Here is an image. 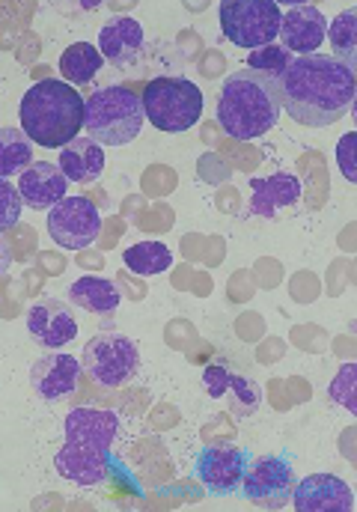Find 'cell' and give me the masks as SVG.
<instances>
[{"mask_svg":"<svg viewBox=\"0 0 357 512\" xmlns=\"http://www.w3.org/2000/svg\"><path fill=\"white\" fill-rule=\"evenodd\" d=\"M355 90V72L331 54L292 57V63L277 75L280 108L307 128L340 123L355 105Z\"/></svg>","mask_w":357,"mask_h":512,"instance_id":"cell-1","label":"cell"},{"mask_svg":"<svg viewBox=\"0 0 357 512\" xmlns=\"http://www.w3.org/2000/svg\"><path fill=\"white\" fill-rule=\"evenodd\" d=\"M119 432V417L102 408H72L63 426V447L54 456V468L63 480L93 489L108 480L111 447Z\"/></svg>","mask_w":357,"mask_h":512,"instance_id":"cell-2","label":"cell"},{"mask_svg":"<svg viewBox=\"0 0 357 512\" xmlns=\"http://www.w3.org/2000/svg\"><path fill=\"white\" fill-rule=\"evenodd\" d=\"M280 114L283 108L277 96V78L244 66L224 81L218 99V123L238 143L268 134L277 126Z\"/></svg>","mask_w":357,"mask_h":512,"instance_id":"cell-3","label":"cell"},{"mask_svg":"<svg viewBox=\"0 0 357 512\" xmlns=\"http://www.w3.org/2000/svg\"><path fill=\"white\" fill-rule=\"evenodd\" d=\"M21 131L30 143L45 149H63L84 128V99L66 81H39L33 84L18 108Z\"/></svg>","mask_w":357,"mask_h":512,"instance_id":"cell-4","label":"cell"},{"mask_svg":"<svg viewBox=\"0 0 357 512\" xmlns=\"http://www.w3.org/2000/svg\"><path fill=\"white\" fill-rule=\"evenodd\" d=\"M87 137L99 146H128L143 128V102L125 87H102L84 102Z\"/></svg>","mask_w":357,"mask_h":512,"instance_id":"cell-5","label":"cell"},{"mask_svg":"<svg viewBox=\"0 0 357 512\" xmlns=\"http://www.w3.org/2000/svg\"><path fill=\"white\" fill-rule=\"evenodd\" d=\"M143 117L167 134L188 131L203 117V90L188 78H155L143 90Z\"/></svg>","mask_w":357,"mask_h":512,"instance_id":"cell-6","label":"cell"},{"mask_svg":"<svg viewBox=\"0 0 357 512\" xmlns=\"http://www.w3.org/2000/svg\"><path fill=\"white\" fill-rule=\"evenodd\" d=\"M221 30L236 48L256 51L277 42L283 9L274 0H224L218 6Z\"/></svg>","mask_w":357,"mask_h":512,"instance_id":"cell-7","label":"cell"},{"mask_svg":"<svg viewBox=\"0 0 357 512\" xmlns=\"http://www.w3.org/2000/svg\"><path fill=\"white\" fill-rule=\"evenodd\" d=\"M140 367V352L134 340L117 331H102L96 334L81 355V370L102 387H122L137 376Z\"/></svg>","mask_w":357,"mask_h":512,"instance_id":"cell-8","label":"cell"},{"mask_svg":"<svg viewBox=\"0 0 357 512\" xmlns=\"http://www.w3.org/2000/svg\"><path fill=\"white\" fill-rule=\"evenodd\" d=\"M48 233L66 251L90 248L102 233V212L90 197H63L48 209Z\"/></svg>","mask_w":357,"mask_h":512,"instance_id":"cell-9","label":"cell"},{"mask_svg":"<svg viewBox=\"0 0 357 512\" xmlns=\"http://www.w3.org/2000/svg\"><path fill=\"white\" fill-rule=\"evenodd\" d=\"M247 465H250V453L244 447H236L230 441L209 444L194 459V477L203 483V489L209 495L227 498V495H236L238 492Z\"/></svg>","mask_w":357,"mask_h":512,"instance_id":"cell-10","label":"cell"},{"mask_svg":"<svg viewBox=\"0 0 357 512\" xmlns=\"http://www.w3.org/2000/svg\"><path fill=\"white\" fill-rule=\"evenodd\" d=\"M241 495L253 504L280 507L292 498L295 489V468L289 456H259L247 465L241 480Z\"/></svg>","mask_w":357,"mask_h":512,"instance_id":"cell-11","label":"cell"},{"mask_svg":"<svg viewBox=\"0 0 357 512\" xmlns=\"http://www.w3.org/2000/svg\"><path fill=\"white\" fill-rule=\"evenodd\" d=\"M27 331L42 349H66L78 337V319L69 304L42 298L27 310Z\"/></svg>","mask_w":357,"mask_h":512,"instance_id":"cell-12","label":"cell"},{"mask_svg":"<svg viewBox=\"0 0 357 512\" xmlns=\"http://www.w3.org/2000/svg\"><path fill=\"white\" fill-rule=\"evenodd\" d=\"M328 36V21L313 3H295L283 18H280V45L295 57L319 54V45Z\"/></svg>","mask_w":357,"mask_h":512,"instance_id":"cell-13","label":"cell"},{"mask_svg":"<svg viewBox=\"0 0 357 512\" xmlns=\"http://www.w3.org/2000/svg\"><path fill=\"white\" fill-rule=\"evenodd\" d=\"M292 504L298 512H352L355 492L346 480L334 474H310L295 483Z\"/></svg>","mask_w":357,"mask_h":512,"instance_id":"cell-14","label":"cell"},{"mask_svg":"<svg viewBox=\"0 0 357 512\" xmlns=\"http://www.w3.org/2000/svg\"><path fill=\"white\" fill-rule=\"evenodd\" d=\"M18 194L24 200L27 209H39V212H48L54 209L63 197H69V179L63 176V170L57 164H48V161H33L21 179H18Z\"/></svg>","mask_w":357,"mask_h":512,"instance_id":"cell-15","label":"cell"},{"mask_svg":"<svg viewBox=\"0 0 357 512\" xmlns=\"http://www.w3.org/2000/svg\"><path fill=\"white\" fill-rule=\"evenodd\" d=\"M78 376H81V361H75L72 355L54 352L33 364L30 384L45 402H60L78 390Z\"/></svg>","mask_w":357,"mask_h":512,"instance_id":"cell-16","label":"cell"},{"mask_svg":"<svg viewBox=\"0 0 357 512\" xmlns=\"http://www.w3.org/2000/svg\"><path fill=\"white\" fill-rule=\"evenodd\" d=\"M143 42H146L143 24L128 15L111 18L99 30V54H102V60H108L117 69L137 63V57L143 54Z\"/></svg>","mask_w":357,"mask_h":512,"instance_id":"cell-17","label":"cell"},{"mask_svg":"<svg viewBox=\"0 0 357 512\" xmlns=\"http://www.w3.org/2000/svg\"><path fill=\"white\" fill-rule=\"evenodd\" d=\"M203 387L212 399H221L230 405V411L238 414V417H247V414H256L259 411V387L250 382L247 376H238V373H230L227 367L215 364L203 373Z\"/></svg>","mask_w":357,"mask_h":512,"instance_id":"cell-18","label":"cell"},{"mask_svg":"<svg viewBox=\"0 0 357 512\" xmlns=\"http://www.w3.org/2000/svg\"><path fill=\"white\" fill-rule=\"evenodd\" d=\"M250 194V215L256 218H274L280 209L295 206L301 200V179L295 173H271L265 179H253Z\"/></svg>","mask_w":357,"mask_h":512,"instance_id":"cell-19","label":"cell"},{"mask_svg":"<svg viewBox=\"0 0 357 512\" xmlns=\"http://www.w3.org/2000/svg\"><path fill=\"white\" fill-rule=\"evenodd\" d=\"M57 161H60L57 167L63 170V176L78 185H90L102 179L105 173V149L90 137H75L72 143H66Z\"/></svg>","mask_w":357,"mask_h":512,"instance_id":"cell-20","label":"cell"},{"mask_svg":"<svg viewBox=\"0 0 357 512\" xmlns=\"http://www.w3.org/2000/svg\"><path fill=\"white\" fill-rule=\"evenodd\" d=\"M69 301L87 313H96V316H108L114 313L119 304H122V295H119V286L108 277H78L72 286H69Z\"/></svg>","mask_w":357,"mask_h":512,"instance_id":"cell-21","label":"cell"},{"mask_svg":"<svg viewBox=\"0 0 357 512\" xmlns=\"http://www.w3.org/2000/svg\"><path fill=\"white\" fill-rule=\"evenodd\" d=\"M105 60L99 54V48L93 42H72L63 54H60V75L69 87H84L90 84L99 72H102Z\"/></svg>","mask_w":357,"mask_h":512,"instance_id":"cell-22","label":"cell"},{"mask_svg":"<svg viewBox=\"0 0 357 512\" xmlns=\"http://www.w3.org/2000/svg\"><path fill=\"white\" fill-rule=\"evenodd\" d=\"M33 164V143L21 128H0V179L21 176Z\"/></svg>","mask_w":357,"mask_h":512,"instance_id":"cell-23","label":"cell"},{"mask_svg":"<svg viewBox=\"0 0 357 512\" xmlns=\"http://www.w3.org/2000/svg\"><path fill=\"white\" fill-rule=\"evenodd\" d=\"M122 262L131 274L152 277V274H161L173 265V251L164 242H137L122 254Z\"/></svg>","mask_w":357,"mask_h":512,"instance_id":"cell-24","label":"cell"},{"mask_svg":"<svg viewBox=\"0 0 357 512\" xmlns=\"http://www.w3.org/2000/svg\"><path fill=\"white\" fill-rule=\"evenodd\" d=\"M334 48L331 57H337L346 69H357V9H346L343 15L334 18V24H328V36H325Z\"/></svg>","mask_w":357,"mask_h":512,"instance_id":"cell-25","label":"cell"},{"mask_svg":"<svg viewBox=\"0 0 357 512\" xmlns=\"http://www.w3.org/2000/svg\"><path fill=\"white\" fill-rule=\"evenodd\" d=\"M289 63H292V54L280 42L262 45V48H256V51L247 54V69L262 72V75H271V78H277Z\"/></svg>","mask_w":357,"mask_h":512,"instance_id":"cell-26","label":"cell"},{"mask_svg":"<svg viewBox=\"0 0 357 512\" xmlns=\"http://www.w3.org/2000/svg\"><path fill=\"white\" fill-rule=\"evenodd\" d=\"M21 209H24V200H21L18 188L9 185L6 179H0V233L12 230L21 221Z\"/></svg>","mask_w":357,"mask_h":512,"instance_id":"cell-27","label":"cell"},{"mask_svg":"<svg viewBox=\"0 0 357 512\" xmlns=\"http://www.w3.org/2000/svg\"><path fill=\"white\" fill-rule=\"evenodd\" d=\"M355 382H357V364H343V367H340V373H337V376H334V382H331V399L343 402L352 414H357Z\"/></svg>","mask_w":357,"mask_h":512,"instance_id":"cell-28","label":"cell"},{"mask_svg":"<svg viewBox=\"0 0 357 512\" xmlns=\"http://www.w3.org/2000/svg\"><path fill=\"white\" fill-rule=\"evenodd\" d=\"M355 149H357L355 131H346V134L340 137V143H337V164H340V173H343V179H346V182H357Z\"/></svg>","mask_w":357,"mask_h":512,"instance_id":"cell-29","label":"cell"},{"mask_svg":"<svg viewBox=\"0 0 357 512\" xmlns=\"http://www.w3.org/2000/svg\"><path fill=\"white\" fill-rule=\"evenodd\" d=\"M9 265H12V254H9L6 239L0 236V274H6V271H9Z\"/></svg>","mask_w":357,"mask_h":512,"instance_id":"cell-30","label":"cell"}]
</instances>
